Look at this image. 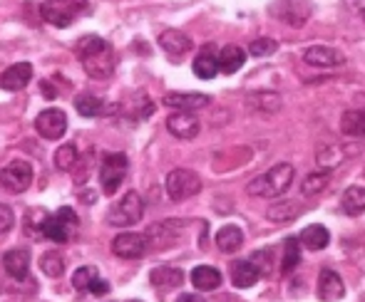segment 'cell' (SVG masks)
<instances>
[{
    "label": "cell",
    "instance_id": "5",
    "mask_svg": "<svg viewBox=\"0 0 365 302\" xmlns=\"http://www.w3.org/2000/svg\"><path fill=\"white\" fill-rule=\"evenodd\" d=\"M127 166H130V158L120 151H112L102 156L100 163V186L105 196H115L117 188L122 186L127 176Z\"/></svg>",
    "mask_w": 365,
    "mask_h": 302
},
{
    "label": "cell",
    "instance_id": "3",
    "mask_svg": "<svg viewBox=\"0 0 365 302\" xmlns=\"http://www.w3.org/2000/svg\"><path fill=\"white\" fill-rule=\"evenodd\" d=\"M87 10V0H43L40 15L55 28H68Z\"/></svg>",
    "mask_w": 365,
    "mask_h": 302
},
{
    "label": "cell",
    "instance_id": "20",
    "mask_svg": "<svg viewBox=\"0 0 365 302\" xmlns=\"http://www.w3.org/2000/svg\"><path fill=\"white\" fill-rule=\"evenodd\" d=\"M261 278V270L256 268L251 260H234L231 263V283L236 285V288L246 290L251 288V285H256Z\"/></svg>",
    "mask_w": 365,
    "mask_h": 302
},
{
    "label": "cell",
    "instance_id": "30",
    "mask_svg": "<svg viewBox=\"0 0 365 302\" xmlns=\"http://www.w3.org/2000/svg\"><path fill=\"white\" fill-rule=\"evenodd\" d=\"M341 131L348 136H365V109H348L341 117Z\"/></svg>",
    "mask_w": 365,
    "mask_h": 302
},
{
    "label": "cell",
    "instance_id": "36",
    "mask_svg": "<svg viewBox=\"0 0 365 302\" xmlns=\"http://www.w3.org/2000/svg\"><path fill=\"white\" fill-rule=\"evenodd\" d=\"M97 278V268L95 265H85V268H77L73 273V288L75 290H90L92 280Z\"/></svg>",
    "mask_w": 365,
    "mask_h": 302
},
{
    "label": "cell",
    "instance_id": "11",
    "mask_svg": "<svg viewBox=\"0 0 365 302\" xmlns=\"http://www.w3.org/2000/svg\"><path fill=\"white\" fill-rule=\"evenodd\" d=\"M167 131L182 141H192V139H197L199 131H202V122H199V117L194 114V112L177 109L174 114L167 117Z\"/></svg>",
    "mask_w": 365,
    "mask_h": 302
},
{
    "label": "cell",
    "instance_id": "7",
    "mask_svg": "<svg viewBox=\"0 0 365 302\" xmlns=\"http://www.w3.org/2000/svg\"><path fill=\"white\" fill-rule=\"evenodd\" d=\"M202 191V176L192 168H174L167 176V196L172 201H187Z\"/></svg>",
    "mask_w": 365,
    "mask_h": 302
},
{
    "label": "cell",
    "instance_id": "27",
    "mask_svg": "<svg viewBox=\"0 0 365 302\" xmlns=\"http://www.w3.org/2000/svg\"><path fill=\"white\" fill-rule=\"evenodd\" d=\"M301 216V206L298 201H276L274 206H269L266 211V218L274 223H291Z\"/></svg>",
    "mask_w": 365,
    "mask_h": 302
},
{
    "label": "cell",
    "instance_id": "13",
    "mask_svg": "<svg viewBox=\"0 0 365 302\" xmlns=\"http://www.w3.org/2000/svg\"><path fill=\"white\" fill-rule=\"evenodd\" d=\"M271 10L279 20L298 28L311 18V0H276Z\"/></svg>",
    "mask_w": 365,
    "mask_h": 302
},
{
    "label": "cell",
    "instance_id": "18",
    "mask_svg": "<svg viewBox=\"0 0 365 302\" xmlns=\"http://www.w3.org/2000/svg\"><path fill=\"white\" fill-rule=\"evenodd\" d=\"M3 268L13 280H25L30 273V250L28 248H15L3 255Z\"/></svg>",
    "mask_w": 365,
    "mask_h": 302
},
{
    "label": "cell",
    "instance_id": "15",
    "mask_svg": "<svg viewBox=\"0 0 365 302\" xmlns=\"http://www.w3.org/2000/svg\"><path fill=\"white\" fill-rule=\"evenodd\" d=\"M162 102L164 107H174V109H182V112H199L212 104V97L197 95V92H169V95H164Z\"/></svg>",
    "mask_w": 365,
    "mask_h": 302
},
{
    "label": "cell",
    "instance_id": "10",
    "mask_svg": "<svg viewBox=\"0 0 365 302\" xmlns=\"http://www.w3.org/2000/svg\"><path fill=\"white\" fill-rule=\"evenodd\" d=\"M147 245H149V235L125 230V233H120L112 240V253L122 260H140V258H145Z\"/></svg>",
    "mask_w": 365,
    "mask_h": 302
},
{
    "label": "cell",
    "instance_id": "4",
    "mask_svg": "<svg viewBox=\"0 0 365 302\" xmlns=\"http://www.w3.org/2000/svg\"><path fill=\"white\" fill-rule=\"evenodd\" d=\"M77 226H80V218H77V213L70 206H63V208H58L55 213H50V216H45L40 235L55 240V243H68V240L73 238V233L77 230Z\"/></svg>",
    "mask_w": 365,
    "mask_h": 302
},
{
    "label": "cell",
    "instance_id": "17",
    "mask_svg": "<svg viewBox=\"0 0 365 302\" xmlns=\"http://www.w3.org/2000/svg\"><path fill=\"white\" fill-rule=\"evenodd\" d=\"M346 295V285H343L341 275L336 270H321L318 275V300L323 302H338Z\"/></svg>",
    "mask_w": 365,
    "mask_h": 302
},
{
    "label": "cell",
    "instance_id": "23",
    "mask_svg": "<svg viewBox=\"0 0 365 302\" xmlns=\"http://www.w3.org/2000/svg\"><path fill=\"white\" fill-rule=\"evenodd\" d=\"M149 280H152V285H157L162 290H174L184 283V273L179 268H172V265H164V268H154Z\"/></svg>",
    "mask_w": 365,
    "mask_h": 302
},
{
    "label": "cell",
    "instance_id": "26",
    "mask_svg": "<svg viewBox=\"0 0 365 302\" xmlns=\"http://www.w3.org/2000/svg\"><path fill=\"white\" fill-rule=\"evenodd\" d=\"M298 240H301V245H306L308 250H323L331 243V233H328V228L321 226V223H313V226L303 228Z\"/></svg>",
    "mask_w": 365,
    "mask_h": 302
},
{
    "label": "cell",
    "instance_id": "8",
    "mask_svg": "<svg viewBox=\"0 0 365 302\" xmlns=\"http://www.w3.org/2000/svg\"><path fill=\"white\" fill-rule=\"evenodd\" d=\"M33 176H35L33 163L23 161V158H15L8 166L0 168V186L10 193H23L33 183Z\"/></svg>",
    "mask_w": 365,
    "mask_h": 302
},
{
    "label": "cell",
    "instance_id": "1",
    "mask_svg": "<svg viewBox=\"0 0 365 302\" xmlns=\"http://www.w3.org/2000/svg\"><path fill=\"white\" fill-rule=\"evenodd\" d=\"M75 55L80 60L82 70L87 72V77L92 80H110L115 75L117 68V55L115 48L107 43L100 35H85V38L77 43Z\"/></svg>",
    "mask_w": 365,
    "mask_h": 302
},
{
    "label": "cell",
    "instance_id": "37",
    "mask_svg": "<svg viewBox=\"0 0 365 302\" xmlns=\"http://www.w3.org/2000/svg\"><path fill=\"white\" fill-rule=\"evenodd\" d=\"M276 50H279V43L274 38H259L249 45V55H254V58H271Z\"/></svg>",
    "mask_w": 365,
    "mask_h": 302
},
{
    "label": "cell",
    "instance_id": "22",
    "mask_svg": "<svg viewBox=\"0 0 365 302\" xmlns=\"http://www.w3.org/2000/svg\"><path fill=\"white\" fill-rule=\"evenodd\" d=\"M189 280H192V285L197 290L212 293V290H217L221 285V273L217 268H212V265H197L192 270V275H189Z\"/></svg>",
    "mask_w": 365,
    "mask_h": 302
},
{
    "label": "cell",
    "instance_id": "12",
    "mask_svg": "<svg viewBox=\"0 0 365 302\" xmlns=\"http://www.w3.org/2000/svg\"><path fill=\"white\" fill-rule=\"evenodd\" d=\"M159 48L164 50V55H169V60L179 63V60L192 53L194 43L187 33H182V30H177V28H169L159 35Z\"/></svg>",
    "mask_w": 365,
    "mask_h": 302
},
{
    "label": "cell",
    "instance_id": "42",
    "mask_svg": "<svg viewBox=\"0 0 365 302\" xmlns=\"http://www.w3.org/2000/svg\"><path fill=\"white\" fill-rule=\"evenodd\" d=\"M177 302H207V300L199 298V295H194V293H184L182 298H179Z\"/></svg>",
    "mask_w": 365,
    "mask_h": 302
},
{
    "label": "cell",
    "instance_id": "28",
    "mask_svg": "<svg viewBox=\"0 0 365 302\" xmlns=\"http://www.w3.org/2000/svg\"><path fill=\"white\" fill-rule=\"evenodd\" d=\"M301 263V240L296 235H289L284 240V258H281V273L291 275L296 270V265Z\"/></svg>",
    "mask_w": 365,
    "mask_h": 302
},
{
    "label": "cell",
    "instance_id": "38",
    "mask_svg": "<svg viewBox=\"0 0 365 302\" xmlns=\"http://www.w3.org/2000/svg\"><path fill=\"white\" fill-rule=\"evenodd\" d=\"M15 223V213L10 206H5V203H0V235L8 233L10 228H13Z\"/></svg>",
    "mask_w": 365,
    "mask_h": 302
},
{
    "label": "cell",
    "instance_id": "25",
    "mask_svg": "<svg viewBox=\"0 0 365 302\" xmlns=\"http://www.w3.org/2000/svg\"><path fill=\"white\" fill-rule=\"evenodd\" d=\"M217 245L221 253H226V255L236 253V250L244 245V230L239 226H234V223H229V226H224L217 233Z\"/></svg>",
    "mask_w": 365,
    "mask_h": 302
},
{
    "label": "cell",
    "instance_id": "33",
    "mask_svg": "<svg viewBox=\"0 0 365 302\" xmlns=\"http://www.w3.org/2000/svg\"><path fill=\"white\" fill-rule=\"evenodd\" d=\"M251 107L259 112H279L281 107V97L274 95V92H259V95H251L249 97Z\"/></svg>",
    "mask_w": 365,
    "mask_h": 302
},
{
    "label": "cell",
    "instance_id": "29",
    "mask_svg": "<svg viewBox=\"0 0 365 302\" xmlns=\"http://www.w3.org/2000/svg\"><path fill=\"white\" fill-rule=\"evenodd\" d=\"M75 109H77V114H82V117H102V114H107V104L100 99V97H95V95H77L75 97Z\"/></svg>",
    "mask_w": 365,
    "mask_h": 302
},
{
    "label": "cell",
    "instance_id": "24",
    "mask_svg": "<svg viewBox=\"0 0 365 302\" xmlns=\"http://www.w3.org/2000/svg\"><path fill=\"white\" fill-rule=\"evenodd\" d=\"M341 208L346 216L356 218V216H363L365 213V186H351L346 188L341 198Z\"/></svg>",
    "mask_w": 365,
    "mask_h": 302
},
{
    "label": "cell",
    "instance_id": "19",
    "mask_svg": "<svg viewBox=\"0 0 365 302\" xmlns=\"http://www.w3.org/2000/svg\"><path fill=\"white\" fill-rule=\"evenodd\" d=\"M192 68H194V75H197L199 80H214V77L219 75V58H217L214 45H204L202 53L194 58Z\"/></svg>",
    "mask_w": 365,
    "mask_h": 302
},
{
    "label": "cell",
    "instance_id": "2",
    "mask_svg": "<svg viewBox=\"0 0 365 302\" xmlns=\"http://www.w3.org/2000/svg\"><path fill=\"white\" fill-rule=\"evenodd\" d=\"M293 176H296V171H293L291 163H276L266 173L251 178L246 193L254 198H281L291 188Z\"/></svg>",
    "mask_w": 365,
    "mask_h": 302
},
{
    "label": "cell",
    "instance_id": "14",
    "mask_svg": "<svg viewBox=\"0 0 365 302\" xmlns=\"http://www.w3.org/2000/svg\"><path fill=\"white\" fill-rule=\"evenodd\" d=\"M303 63L311 65V68H338V65L346 63V55L341 50L331 48V45H311V48L303 53Z\"/></svg>",
    "mask_w": 365,
    "mask_h": 302
},
{
    "label": "cell",
    "instance_id": "32",
    "mask_svg": "<svg viewBox=\"0 0 365 302\" xmlns=\"http://www.w3.org/2000/svg\"><path fill=\"white\" fill-rule=\"evenodd\" d=\"M328 183H331V176H328V173H323V171L311 173V176L303 178L301 193H303V196H318L321 191H326Z\"/></svg>",
    "mask_w": 365,
    "mask_h": 302
},
{
    "label": "cell",
    "instance_id": "35",
    "mask_svg": "<svg viewBox=\"0 0 365 302\" xmlns=\"http://www.w3.org/2000/svg\"><path fill=\"white\" fill-rule=\"evenodd\" d=\"M77 163V146L75 144H63L58 151H55V166L60 171H70Z\"/></svg>",
    "mask_w": 365,
    "mask_h": 302
},
{
    "label": "cell",
    "instance_id": "21",
    "mask_svg": "<svg viewBox=\"0 0 365 302\" xmlns=\"http://www.w3.org/2000/svg\"><path fill=\"white\" fill-rule=\"evenodd\" d=\"M219 72L224 75H234L244 68V60H246V53L239 48V45H224L219 50Z\"/></svg>",
    "mask_w": 365,
    "mask_h": 302
},
{
    "label": "cell",
    "instance_id": "34",
    "mask_svg": "<svg viewBox=\"0 0 365 302\" xmlns=\"http://www.w3.org/2000/svg\"><path fill=\"white\" fill-rule=\"evenodd\" d=\"M341 158H346V151L341 146H323V151H318V166L331 171L341 163Z\"/></svg>",
    "mask_w": 365,
    "mask_h": 302
},
{
    "label": "cell",
    "instance_id": "40",
    "mask_svg": "<svg viewBox=\"0 0 365 302\" xmlns=\"http://www.w3.org/2000/svg\"><path fill=\"white\" fill-rule=\"evenodd\" d=\"M107 290H110V283H107V280H102V278H95V280H92V285H90V290H87V293H92V295H105Z\"/></svg>",
    "mask_w": 365,
    "mask_h": 302
},
{
    "label": "cell",
    "instance_id": "41",
    "mask_svg": "<svg viewBox=\"0 0 365 302\" xmlns=\"http://www.w3.org/2000/svg\"><path fill=\"white\" fill-rule=\"evenodd\" d=\"M40 87H43V95L48 97V99H55V97H58V90H53V82L43 80V85H40Z\"/></svg>",
    "mask_w": 365,
    "mask_h": 302
},
{
    "label": "cell",
    "instance_id": "6",
    "mask_svg": "<svg viewBox=\"0 0 365 302\" xmlns=\"http://www.w3.org/2000/svg\"><path fill=\"white\" fill-rule=\"evenodd\" d=\"M145 216V201L137 191L125 193L122 201H117L115 206L107 211V223L115 228H125V226H135L142 221Z\"/></svg>",
    "mask_w": 365,
    "mask_h": 302
},
{
    "label": "cell",
    "instance_id": "39",
    "mask_svg": "<svg viewBox=\"0 0 365 302\" xmlns=\"http://www.w3.org/2000/svg\"><path fill=\"white\" fill-rule=\"evenodd\" d=\"M341 5L348 10V13L356 15V18L365 20V0H341Z\"/></svg>",
    "mask_w": 365,
    "mask_h": 302
},
{
    "label": "cell",
    "instance_id": "31",
    "mask_svg": "<svg viewBox=\"0 0 365 302\" xmlns=\"http://www.w3.org/2000/svg\"><path fill=\"white\" fill-rule=\"evenodd\" d=\"M40 270H43L48 278H60L65 273V260L60 253L50 250V253H43L40 255Z\"/></svg>",
    "mask_w": 365,
    "mask_h": 302
},
{
    "label": "cell",
    "instance_id": "9",
    "mask_svg": "<svg viewBox=\"0 0 365 302\" xmlns=\"http://www.w3.org/2000/svg\"><path fill=\"white\" fill-rule=\"evenodd\" d=\"M35 129L43 139L48 141H58L65 136L68 131V117H65L63 109L58 107H50V109H43L38 117H35Z\"/></svg>",
    "mask_w": 365,
    "mask_h": 302
},
{
    "label": "cell",
    "instance_id": "16",
    "mask_svg": "<svg viewBox=\"0 0 365 302\" xmlns=\"http://www.w3.org/2000/svg\"><path fill=\"white\" fill-rule=\"evenodd\" d=\"M33 80V65L30 63H15L0 75V87L5 92H20L28 87V82Z\"/></svg>",
    "mask_w": 365,
    "mask_h": 302
}]
</instances>
